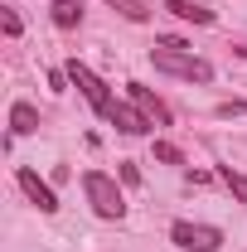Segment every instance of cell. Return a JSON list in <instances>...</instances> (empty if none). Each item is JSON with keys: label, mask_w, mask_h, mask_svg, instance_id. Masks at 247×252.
<instances>
[{"label": "cell", "mask_w": 247, "mask_h": 252, "mask_svg": "<svg viewBox=\"0 0 247 252\" xmlns=\"http://www.w3.org/2000/svg\"><path fill=\"white\" fill-rule=\"evenodd\" d=\"M15 185L30 194V204H39V214H59V199H54V189L44 185L34 170H15Z\"/></svg>", "instance_id": "cell-5"}, {"label": "cell", "mask_w": 247, "mask_h": 252, "mask_svg": "<svg viewBox=\"0 0 247 252\" xmlns=\"http://www.w3.org/2000/svg\"><path fill=\"white\" fill-rule=\"evenodd\" d=\"M218 180H223V185H228V189H233V194L247 204V175H238L233 165H223V170H218Z\"/></svg>", "instance_id": "cell-12"}, {"label": "cell", "mask_w": 247, "mask_h": 252, "mask_svg": "<svg viewBox=\"0 0 247 252\" xmlns=\"http://www.w3.org/2000/svg\"><path fill=\"white\" fill-rule=\"evenodd\" d=\"M0 25H5L10 39H20V15H15V10H5V15H0Z\"/></svg>", "instance_id": "cell-14"}, {"label": "cell", "mask_w": 247, "mask_h": 252, "mask_svg": "<svg viewBox=\"0 0 247 252\" xmlns=\"http://www.w3.org/2000/svg\"><path fill=\"white\" fill-rule=\"evenodd\" d=\"M165 10L180 15V20H194V25H209V20H214V10H204V5H194V0H165Z\"/></svg>", "instance_id": "cell-9"}, {"label": "cell", "mask_w": 247, "mask_h": 252, "mask_svg": "<svg viewBox=\"0 0 247 252\" xmlns=\"http://www.w3.org/2000/svg\"><path fill=\"white\" fill-rule=\"evenodd\" d=\"M151 63L160 73H175V78H189V83H209V78H214L209 59H199L180 39H160V49H151Z\"/></svg>", "instance_id": "cell-1"}, {"label": "cell", "mask_w": 247, "mask_h": 252, "mask_svg": "<svg viewBox=\"0 0 247 252\" xmlns=\"http://www.w3.org/2000/svg\"><path fill=\"white\" fill-rule=\"evenodd\" d=\"M107 122L117 126V131H126V136H146V131H151V117H146V112H141V107H122V102H117V107H112V117H107Z\"/></svg>", "instance_id": "cell-6"}, {"label": "cell", "mask_w": 247, "mask_h": 252, "mask_svg": "<svg viewBox=\"0 0 247 252\" xmlns=\"http://www.w3.org/2000/svg\"><path fill=\"white\" fill-rule=\"evenodd\" d=\"M218 117H247V102H223Z\"/></svg>", "instance_id": "cell-15"}, {"label": "cell", "mask_w": 247, "mask_h": 252, "mask_svg": "<svg viewBox=\"0 0 247 252\" xmlns=\"http://www.w3.org/2000/svg\"><path fill=\"white\" fill-rule=\"evenodd\" d=\"M126 88H131V102H136V107H141L155 126H170V112H165V102H160L151 88H141V83H126Z\"/></svg>", "instance_id": "cell-7"}, {"label": "cell", "mask_w": 247, "mask_h": 252, "mask_svg": "<svg viewBox=\"0 0 247 252\" xmlns=\"http://www.w3.org/2000/svg\"><path fill=\"white\" fill-rule=\"evenodd\" d=\"M155 160H165V165H180V146H170V141H155Z\"/></svg>", "instance_id": "cell-13"}, {"label": "cell", "mask_w": 247, "mask_h": 252, "mask_svg": "<svg viewBox=\"0 0 247 252\" xmlns=\"http://www.w3.org/2000/svg\"><path fill=\"white\" fill-rule=\"evenodd\" d=\"M10 131H15V136H30V131H39V112H34L30 102H15V107H10Z\"/></svg>", "instance_id": "cell-8"}, {"label": "cell", "mask_w": 247, "mask_h": 252, "mask_svg": "<svg viewBox=\"0 0 247 252\" xmlns=\"http://www.w3.org/2000/svg\"><path fill=\"white\" fill-rule=\"evenodd\" d=\"M83 194H88V204H93L97 219H122L126 214V199H122V189H117V180L102 175V170L83 175Z\"/></svg>", "instance_id": "cell-2"}, {"label": "cell", "mask_w": 247, "mask_h": 252, "mask_svg": "<svg viewBox=\"0 0 247 252\" xmlns=\"http://www.w3.org/2000/svg\"><path fill=\"white\" fill-rule=\"evenodd\" d=\"M78 20H83V0H59V5H54V25H59V30H73Z\"/></svg>", "instance_id": "cell-10"}, {"label": "cell", "mask_w": 247, "mask_h": 252, "mask_svg": "<svg viewBox=\"0 0 247 252\" xmlns=\"http://www.w3.org/2000/svg\"><path fill=\"white\" fill-rule=\"evenodd\" d=\"M68 83H73V88H78V93L88 97V102H93L97 107V117H112V107H117V102H112V93H107V83H102V78H97L93 68H88V63H68Z\"/></svg>", "instance_id": "cell-3"}, {"label": "cell", "mask_w": 247, "mask_h": 252, "mask_svg": "<svg viewBox=\"0 0 247 252\" xmlns=\"http://www.w3.org/2000/svg\"><path fill=\"white\" fill-rule=\"evenodd\" d=\"M112 10H122L126 20H136V25L151 20V5H146V0H112Z\"/></svg>", "instance_id": "cell-11"}, {"label": "cell", "mask_w": 247, "mask_h": 252, "mask_svg": "<svg viewBox=\"0 0 247 252\" xmlns=\"http://www.w3.org/2000/svg\"><path fill=\"white\" fill-rule=\"evenodd\" d=\"M170 243H180L185 252H214V248H223V233L214 223H175Z\"/></svg>", "instance_id": "cell-4"}]
</instances>
